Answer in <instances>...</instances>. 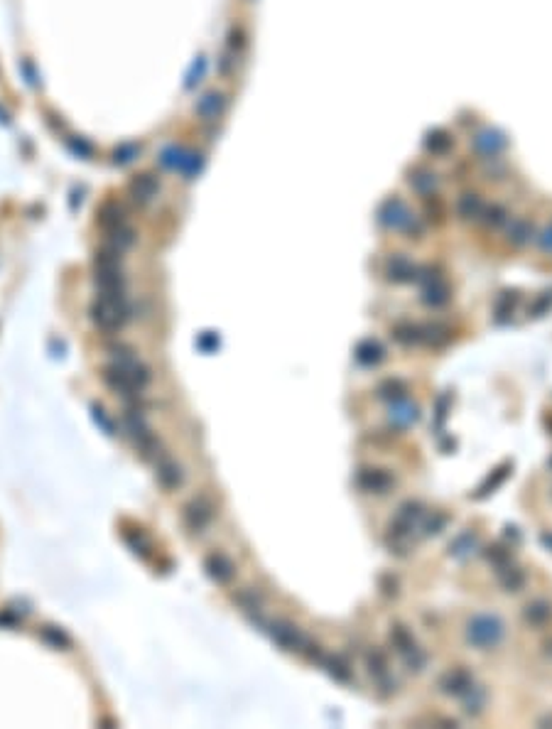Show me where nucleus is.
Listing matches in <instances>:
<instances>
[{
    "label": "nucleus",
    "mask_w": 552,
    "mask_h": 729,
    "mask_svg": "<svg viewBox=\"0 0 552 729\" xmlns=\"http://www.w3.org/2000/svg\"><path fill=\"white\" fill-rule=\"evenodd\" d=\"M390 481H393V479H390L385 471H378V469L363 471V474L358 476V484H361L366 491H385L390 486Z\"/></svg>",
    "instance_id": "9"
},
{
    "label": "nucleus",
    "mask_w": 552,
    "mask_h": 729,
    "mask_svg": "<svg viewBox=\"0 0 552 729\" xmlns=\"http://www.w3.org/2000/svg\"><path fill=\"white\" fill-rule=\"evenodd\" d=\"M270 636L280 643L282 648H287V651H299V648L307 643L304 641V636L299 634L297 626L290 624V621H282V619H277L270 624Z\"/></svg>",
    "instance_id": "5"
},
{
    "label": "nucleus",
    "mask_w": 552,
    "mask_h": 729,
    "mask_svg": "<svg viewBox=\"0 0 552 729\" xmlns=\"http://www.w3.org/2000/svg\"><path fill=\"white\" fill-rule=\"evenodd\" d=\"M233 599L245 609V612H260L263 599H260V594L255 592V589H243V592H238Z\"/></svg>",
    "instance_id": "14"
},
{
    "label": "nucleus",
    "mask_w": 552,
    "mask_h": 729,
    "mask_svg": "<svg viewBox=\"0 0 552 729\" xmlns=\"http://www.w3.org/2000/svg\"><path fill=\"white\" fill-rule=\"evenodd\" d=\"M329 673L334 675V678H339L341 683H346V680H351V673H349V666H346L344 661H339V658H329Z\"/></svg>",
    "instance_id": "16"
},
{
    "label": "nucleus",
    "mask_w": 552,
    "mask_h": 729,
    "mask_svg": "<svg viewBox=\"0 0 552 729\" xmlns=\"http://www.w3.org/2000/svg\"><path fill=\"white\" fill-rule=\"evenodd\" d=\"M155 467H158V479L165 489H177V486L182 484L180 464L172 462L167 454H160V459H155Z\"/></svg>",
    "instance_id": "6"
},
{
    "label": "nucleus",
    "mask_w": 552,
    "mask_h": 729,
    "mask_svg": "<svg viewBox=\"0 0 552 729\" xmlns=\"http://www.w3.org/2000/svg\"><path fill=\"white\" fill-rule=\"evenodd\" d=\"M466 636L474 646L479 648H491L501 641L503 636V624L498 616H489V614H479L469 621V629H466Z\"/></svg>",
    "instance_id": "2"
},
{
    "label": "nucleus",
    "mask_w": 552,
    "mask_h": 729,
    "mask_svg": "<svg viewBox=\"0 0 552 729\" xmlns=\"http://www.w3.org/2000/svg\"><path fill=\"white\" fill-rule=\"evenodd\" d=\"M395 339H400V341H405V344H410V341H415L417 339V329L412 324H398L395 327Z\"/></svg>",
    "instance_id": "17"
},
{
    "label": "nucleus",
    "mask_w": 552,
    "mask_h": 729,
    "mask_svg": "<svg viewBox=\"0 0 552 729\" xmlns=\"http://www.w3.org/2000/svg\"><path fill=\"white\" fill-rule=\"evenodd\" d=\"M356 358L361 363H366V366H371V363H376L383 358V349L376 344V341H363V344H358V349H356Z\"/></svg>",
    "instance_id": "13"
},
{
    "label": "nucleus",
    "mask_w": 552,
    "mask_h": 729,
    "mask_svg": "<svg viewBox=\"0 0 552 729\" xmlns=\"http://www.w3.org/2000/svg\"><path fill=\"white\" fill-rule=\"evenodd\" d=\"M94 417H96V422H101V425L106 427V432H109V435H116V425H114V420H111V417L106 415V410L101 408V405H94Z\"/></svg>",
    "instance_id": "18"
},
{
    "label": "nucleus",
    "mask_w": 552,
    "mask_h": 729,
    "mask_svg": "<svg viewBox=\"0 0 552 729\" xmlns=\"http://www.w3.org/2000/svg\"><path fill=\"white\" fill-rule=\"evenodd\" d=\"M40 639L45 641V643H50L52 648H69L72 646V639H69L67 634H64L62 629H57V626H42L40 629Z\"/></svg>",
    "instance_id": "11"
},
{
    "label": "nucleus",
    "mask_w": 552,
    "mask_h": 729,
    "mask_svg": "<svg viewBox=\"0 0 552 729\" xmlns=\"http://www.w3.org/2000/svg\"><path fill=\"white\" fill-rule=\"evenodd\" d=\"M479 199L476 197H471V194H466L464 199H462V212L466 214V216H471V214H476L479 212Z\"/></svg>",
    "instance_id": "19"
},
{
    "label": "nucleus",
    "mask_w": 552,
    "mask_h": 729,
    "mask_svg": "<svg viewBox=\"0 0 552 729\" xmlns=\"http://www.w3.org/2000/svg\"><path fill=\"white\" fill-rule=\"evenodd\" d=\"M211 518H214V506L206 496H199V498H194V501L187 503L184 521L192 530H194V533H202V530L211 523Z\"/></svg>",
    "instance_id": "4"
},
{
    "label": "nucleus",
    "mask_w": 552,
    "mask_h": 729,
    "mask_svg": "<svg viewBox=\"0 0 552 729\" xmlns=\"http://www.w3.org/2000/svg\"><path fill=\"white\" fill-rule=\"evenodd\" d=\"M543 246H545V248H550V251H552V229H550V231H548V234H545V241H543Z\"/></svg>",
    "instance_id": "21"
},
{
    "label": "nucleus",
    "mask_w": 552,
    "mask_h": 729,
    "mask_svg": "<svg viewBox=\"0 0 552 729\" xmlns=\"http://www.w3.org/2000/svg\"><path fill=\"white\" fill-rule=\"evenodd\" d=\"M390 273H393L390 278H395V280H407V278L415 273V268L403 258H395L393 263H390Z\"/></svg>",
    "instance_id": "15"
},
{
    "label": "nucleus",
    "mask_w": 552,
    "mask_h": 729,
    "mask_svg": "<svg viewBox=\"0 0 552 729\" xmlns=\"http://www.w3.org/2000/svg\"><path fill=\"white\" fill-rule=\"evenodd\" d=\"M123 538H126V543L131 545L136 555H143V557L150 555V548H153V545H150V540L145 538V533H143L140 528L123 530Z\"/></svg>",
    "instance_id": "10"
},
{
    "label": "nucleus",
    "mask_w": 552,
    "mask_h": 729,
    "mask_svg": "<svg viewBox=\"0 0 552 729\" xmlns=\"http://www.w3.org/2000/svg\"><path fill=\"white\" fill-rule=\"evenodd\" d=\"M0 626H18V616L8 609V612L0 614Z\"/></svg>",
    "instance_id": "20"
},
{
    "label": "nucleus",
    "mask_w": 552,
    "mask_h": 729,
    "mask_svg": "<svg viewBox=\"0 0 552 729\" xmlns=\"http://www.w3.org/2000/svg\"><path fill=\"white\" fill-rule=\"evenodd\" d=\"M206 572L214 577L216 582H228L233 577V572H236V567H233V562L228 560L223 553H211L206 557Z\"/></svg>",
    "instance_id": "7"
},
{
    "label": "nucleus",
    "mask_w": 552,
    "mask_h": 729,
    "mask_svg": "<svg viewBox=\"0 0 552 729\" xmlns=\"http://www.w3.org/2000/svg\"><path fill=\"white\" fill-rule=\"evenodd\" d=\"M101 376H104V383L109 385L111 390H116V393L123 395L126 400H136L138 395H140V388L136 385L133 376L126 371V368L118 366V363H111V366H106Z\"/></svg>",
    "instance_id": "3"
},
{
    "label": "nucleus",
    "mask_w": 552,
    "mask_h": 729,
    "mask_svg": "<svg viewBox=\"0 0 552 729\" xmlns=\"http://www.w3.org/2000/svg\"><path fill=\"white\" fill-rule=\"evenodd\" d=\"M128 317H131V307H128V300L123 292H101V297L91 305V319L106 334H114V331L123 329Z\"/></svg>",
    "instance_id": "1"
},
{
    "label": "nucleus",
    "mask_w": 552,
    "mask_h": 729,
    "mask_svg": "<svg viewBox=\"0 0 552 729\" xmlns=\"http://www.w3.org/2000/svg\"><path fill=\"white\" fill-rule=\"evenodd\" d=\"M439 685L444 688V693H452V695L466 693V690H471V675L466 671H452L439 680Z\"/></svg>",
    "instance_id": "8"
},
{
    "label": "nucleus",
    "mask_w": 552,
    "mask_h": 729,
    "mask_svg": "<svg viewBox=\"0 0 552 729\" xmlns=\"http://www.w3.org/2000/svg\"><path fill=\"white\" fill-rule=\"evenodd\" d=\"M550 467H552V459H550Z\"/></svg>",
    "instance_id": "22"
},
{
    "label": "nucleus",
    "mask_w": 552,
    "mask_h": 729,
    "mask_svg": "<svg viewBox=\"0 0 552 729\" xmlns=\"http://www.w3.org/2000/svg\"><path fill=\"white\" fill-rule=\"evenodd\" d=\"M552 616V607L548 602H543V599H538V602H533V604H528L525 607V619L530 621V624H535V626H540V624H545Z\"/></svg>",
    "instance_id": "12"
}]
</instances>
